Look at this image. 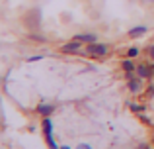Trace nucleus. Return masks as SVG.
Masks as SVG:
<instances>
[{"label": "nucleus", "mask_w": 154, "mask_h": 149, "mask_svg": "<svg viewBox=\"0 0 154 149\" xmlns=\"http://www.w3.org/2000/svg\"><path fill=\"white\" fill-rule=\"evenodd\" d=\"M60 149H70V147H68V145H63V147H60Z\"/></svg>", "instance_id": "19"}, {"label": "nucleus", "mask_w": 154, "mask_h": 149, "mask_svg": "<svg viewBox=\"0 0 154 149\" xmlns=\"http://www.w3.org/2000/svg\"><path fill=\"white\" fill-rule=\"evenodd\" d=\"M131 110L139 114V112H143V106H139V104H131Z\"/></svg>", "instance_id": "13"}, {"label": "nucleus", "mask_w": 154, "mask_h": 149, "mask_svg": "<svg viewBox=\"0 0 154 149\" xmlns=\"http://www.w3.org/2000/svg\"><path fill=\"white\" fill-rule=\"evenodd\" d=\"M107 45L105 43H88V47H86V55H92V57H103L105 53H107Z\"/></svg>", "instance_id": "3"}, {"label": "nucleus", "mask_w": 154, "mask_h": 149, "mask_svg": "<svg viewBox=\"0 0 154 149\" xmlns=\"http://www.w3.org/2000/svg\"><path fill=\"white\" fill-rule=\"evenodd\" d=\"M29 39H33V41H45V37H41V35H35V34H31Z\"/></svg>", "instance_id": "12"}, {"label": "nucleus", "mask_w": 154, "mask_h": 149, "mask_svg": "<svg viewBox=\"0 0 154 149\" xmlns=\"http://www.w3.org/2000/svg\"><path fill=\"white\" fill-rule=\"evenodd\" d=\"M121 69L125 71V73H129V71H137V67L133 65V61H131V57L129 59H125L123 63H121Z\"/></svg>", "instance_id": "10"}, {"label": "nucleus", "mask_w": 154, "mask_h": 149, "mask_svg": "<svg viewBox=\"0 0 154 149\" xmlns=\"http://www.w3.org/2000/svg\"><path fill=\"white\" fill-rule=\"evenodd\" d=\"M41 55H35V57H27V63H31V61H41Z\"/></svg>", "instance_id": "14"}, {"label": "nucleus", "mask_w": 154, "mask_h": 149, "mask_svg": "<svg viewBox=\"0 0 154 149\" xmlns=\"http://www.w3.org/2000/svg\"><path fill=\"white\" fill-rule=\"evenodd\" d=\"M139 53H140V49H139V47H131V49L127 51V57L135 59V57H139Z\"/></svg>", "instance_id": "11"}, {"label": "nucleus", "mask_w": 154, "mask_h": 149, "mask_svg": "<svg viewBox=\"0 0 154 149\" xmlns=\"http://www.w3.org/2000/svg\"><path fill=\"white\" fill-rule=\"evenodd\" d=\"M80 49H82V41H78V39L68 41V43H64V45L60 47V51L66 53V55H76V53H80Z\"/></svg>", "instance_id": "4"}, {"label": "nucleus", "mask_w": 154, "mask_h": 149, "mask_svg": "<svg viewBox=\"0 0 154 149\" xmlns=\"http://www.w3.org/2000/svg\"><path fill=\"white\" fill-rule=\"evenodd\" d=\"M148 57H150V59H154V43H152L150 47H148Z\"/></svg>", "instance_id": "15"}, {"label": "nucleus", "mask_w": 154, "mask_h": 149, "mask_svg": "<svg viewBox=\"0 0 154 149\" xmlns=\"http://www.w3.org/2000/svg\"><path fill=\"white\" fill-rule=\"evenodd\" d=\"M23 24L33 28V30H37V28L41 26V10H39V8H33L31 12H27V16L23 18Z\"/></svg>", "instance_id": "1"}, {"label": "nucleus", "mask_w": 154, "mask_h": 149, "mask_svg": "<svg viewBox=\"0 0 154 149\" xmlns=\"http://www.w3.org/2000/svg\"><path fill=\"white\" fill-rule=\"evenodd\" d=\"M154 75V67H148V65H139L137 67V76L140 79H148V76Z\"/></svg>", "instance_id": "6"}, {"label": "nucleus", "mask_w": 154, "mask_h": 149, "mask_svg": "<svg viewBox=\"0 0 154 149\" xmlns=\"http://www.w3.org/2000/svg\"><path fill=\"white\" fill-rule=\"evenodd\" d=\"M140 149H150V147H148L146 143H143V145H140Z\"/></svg>", "instance_id": "18"}, {"label": "nucleus", "mask_w": 154, "mask_h": 149, "mask_svg": "<svg viewBox=\"0 0 154 149\" xmlns=\"http://www.w3.org/2000/svg\"><path fill=\"white\" fill-rule=\"evenodd\" d=\"M146 34V28L144 26H137V28H133V30H129V37H140V35H144Z\"/></svg>", "instance_id": "9"}, {"label": "nucleus", "mask_w": 154, "mask_h": 149, "mask_svg": "<svg viewBox=\"0 0 154 149\" xmlns=\"http://www.w3.org/2000/svg\"><path fill=\"white\" fill-rule=\"evenodd\" d=\"M127 88L133 92V94H139V92L143 90V79H140V76H139V79H131L127 83Z\"/></svg>", "instance_id": "5"}, {"label": "nucleus", "mask_w": 154, "mask_h": 149, "mask_svg": "<svg viewBox=\"0 0 154 149\" xmlns=\"http://www.w3.org/2000/svg\"><path fill=\"white\" fill-rule=\"evenodd\" d=\"M35 110H37V114H41V116H51L55 108H53L51 104H39V106L35 108Z\"/></svg>", "instance_id": "8"}, {"label": "nucleus", "mask_w": 154, "mask_h": 149, "mask_svg": "<svg viewBox=\"0 0 154 149\" xmlns=\"http://www.w3.org/2000/svg\"><path fill=\"white\" fill-rule=\"evenodd\" d=\"M148 2H152V4H154V0H148Z\"/></svg>", "instance_id": "20"}, {"label": "nucleus", "mask_w": 154, "mask_h": 149, "mask_svg": "<svg viewBox=\"0 0 154 149\" xmlns=\"http://www.w3.org/2000/svg\"><path fill=\"white\" fill-rule=\"evenodd\" d=\"M43 134H45V139H47V143H49V149H60L55 143V139H53V124H51L49 116L43 118Z\"/></svg>", "instance_id": "2"}, {"label": "nucleus", "mask_w": 154, "mask_h": 149, "mask_svg": "<svg viewBox=\"0 0 154 149\" xmlns=\"http://www.w3.org/2000/svg\"><path fill=\"white\" fill-rule=\"evenodd\" d=\"M148 94H154V84H150V86H148Z\"/></svg>", "instance_id": "17"}, {"label": "nucleus", "mask_w": 154, "mask_h": 149, "mask_svg": "<svg viewBox=\"0 0 154 149\" xmlns=\"http://www.w3.org/2000/svg\"><path fill=\"white\" fill-rule=\"evenodd\" d=\"M74 39H78L82 43H96L98 41V35L96 34H78V35H74Z\"/></svg>", "instance_id": "7"}, {"label": "nucleus", "mask_w": 154, "mask_h": 149, "mask_svg": "<svg viewBox=\"0 0 154 149\" xmlns=\"http://www.w3.org/2000/svg\"><path fill=\"white\" fill-rule=\"evenodd\" d=\"M76 149H92L90 145H88V143H80V145L78 147H76Z\"/></svg>", "instance_id": "16"}]
</instances>
